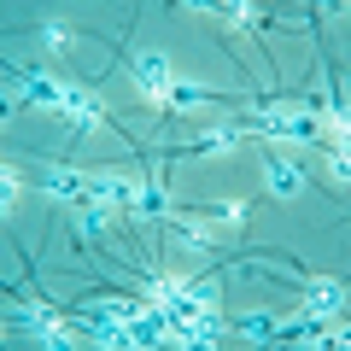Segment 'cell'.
Segmentation results:
<instances>
[{
    "label": "cell",
    "instance_id": "1",
    "mask_svg": "<svg viewBox=\"0 0 351 351\" xmlns=\"http://www.w3.org/2000/svg\"><path fill=\"white\" fill-rule=\"evenodd\" d=\"M334 316H346V287L322 276V281H311V287H304V304L287 316V322H334Z\"/></svg>",
    "mask_w": 351,
    "mask_h": 351
},
{
    "label": "cell",
    "instance_id": "2",
    "mask_svg": "<svg viewBox=\"0 0 351 351\" xmlns=\"http://www.w3.org/2000/svg\"><path fill=\"white\" fill-rule=\"evenodd\" d=\"M263 188L276 193V199H299L304 193V170L293 164V152H269L263 158Z\"/></svg>",
    "mask_w": 351,
    "mask_h": 351
},
{
    "label": "cell",
    "instance_id": "3",
    "mask_svg": "<svg viewBox=\"0 0 351 351\" xmlns=\"http://www.w3.org/2000/svg\"><path fill=\"white\" fill-rule=\"evenodd\" d=\"M129 64H135V88H170V59L152 47H135L129 53Z\"/></svg>",
    "mask_w": 351,
    "mask_h": 351
},
{
    "label": "cell",
    "instance_id": "4",
    "mask_svg": "<svg viewBox=\"0 0 351 351\" xmlns=\"http://www.w3.org/2000/svg\"><path fill=\"white\" fill-rule=\"evenodd\" d=\"M41 47H47V53H71L76 47V29L71 24H41Z\"/></svg>",
    "mask_w": 351,
    "mask_h": 351
}]
</instances>
